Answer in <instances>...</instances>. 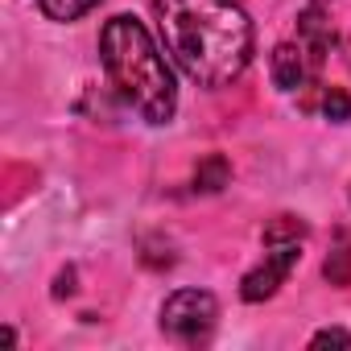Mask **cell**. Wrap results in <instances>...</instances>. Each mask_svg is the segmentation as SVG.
<instances>
[{"mask_svg": "<svg viewBox=\"0 0 351 351\" xmlns=\"http://www.w3.org/2000/svg\"><path fill=\"white\" fill-rule=\"evenodd\" d=\"M298 38H302L310 50H318L322 58L330 54V46H335V29H330L322 5H306V9L298 13Z\"/></svg>", "mask_w": 351, "mask_h": 351, "instance_id": "8992f818", "label": "cell"}, {"mask_svg": "<svg viewBox=\"0 0 351 351\" xmlns=\"http://www.w3.org/2000/svg\"><path fill=\"white\" fill-rule=\"evenodd\" d=\"M165 54L199 87H228L252 62V21L236 0H153Z\"/></svg>", "mask_w": 351, "mask_h": 351, "instance_id": "6da1fadb", "label": "cell"}, {"mask_svg": "<svg viewBox=\"0 0 351 351\" xmlns=\"http://www.w3.org/2000/svg\"><path fill=\"white\" fill-rule=\"evenodd\" d=\"M99 0H38V9L50 17V21H79L83 13H91Z\"/></svg>", "mask_w": 351, "mask_h": 351, "instance_id": "9c48e42d", "label": "cell"}, {"mask_svg": "<svg viewBox=\"0 0 351 351\" xmlns=\"http://www.w3.org/2000/svg\"><path fill=\"white\" fill-rule=\"evenodd\" d=\"M99 58L116 95L149 124H169L178 112V83L173 71L145 29V21L120 13L99 29Z\"/></svg>", "mask_w": 351, "mask_h": 351, "instance_id": "7a4b0ae2", "label": "cell"}, {"mask_svg": "<svg viewBox=\"0 0 351 351\" xmlns=\"http://www.w3.org/2000/svg\"><path fill=\"white\" fill-rule=\"evenodd\" d=\"M298 261H302V240H265V256H261L256 269L244 273L240 298H244V302H265V298H273V293L285 285V277L293 273Z\"/></svg>", "mask_w": 351, "mask_h": 351, "instance_id": "277c9868", "label": "cell"}, {"mask_svg": "<svg viewBox=\"0 0 351 351\" xmlns=\"http://www.w3.org/2000/svg\"><path fill=\"white\" fill-rule=\"evenodd\" d=\"M322 273H326L330 285H347V281H351V240H347L343 232H339V248L326 256V269H322Z\"/></svg>", "mask_w": 351, "mask_h": 351, "instance_id": "30bf717a", "label": "cell"}, {"mask_svg": "<svg viewBox=\"0 0 351 351\" xmlns=\"http://www.w3.org/2000/svg\"><path fill=\"white\" fill-rule=\"evenodd\" d=\"M215 322H219V302L207 289H178L161 302V335L182 347L207 343Z\"/></svg>", "mask_w": 351, "mask_h": 351, "instance_id": "3957f363", "label": "cell"}, {"mask_svg": "<svg viewBox=\"0 0 351 351\" xmlns=\"http://www.w3.org/2000/svg\"><path fill=\"white\" fill-rule=\"evenodd\" d=\"M318 112H322L326 120L343 124V120H351V95H347L343 87H322V83H318Z\"/></svg>", "mask_w": 351, "mask_h": 351, "instance_id": "ba28073f", "label": "cell"}, {"mask_svg": "<svg viewBox=\"0 0 351 351\" xmlns=\"http://www.w3.org/2000/svg\"><path fill=\"white\" fill-rule=\"evenodd\" d=\"M310 347H351V335L339 330V326H330V330H318V335L310 339Z\"/></svg>", "mask_w": 351, "mask_h": 351, "instance_id": "8fae6325", "label": "cell"}, {"mask_svg": "<svg viewBox=\"0 0 351 351\" xmlns=\"http://www.w3.org/2000/svg\"><path fill=\"white\" fill-rule=\"evenodd\" d=\"M228 178H232L228 161H223L219 153H211V157H203L199 169H195V191H207V195H211V191H223Z\"/></svg>", "mask_w": 351, "mask_h": 351, "instance_id": "52a82bcc", "label": "cell"}, {"mask_svg": "<svg viewBox=\"0 0 351 351\" xmlns=\"http://www.w3.org/2000/svg\"><path fill=\"white\" fill-rule=\"evenodd\" d=\"M322 62H326V58H322L318 50H310L302 38H289V42H281V46L273 50V58H269V71H273V83H277V91L293 95V91L318 87Z\"/></svg>", "mask_w": 351, "mask_h": 351, "instance_id": "5b68a950", "label": "cell"}]
</instances>
